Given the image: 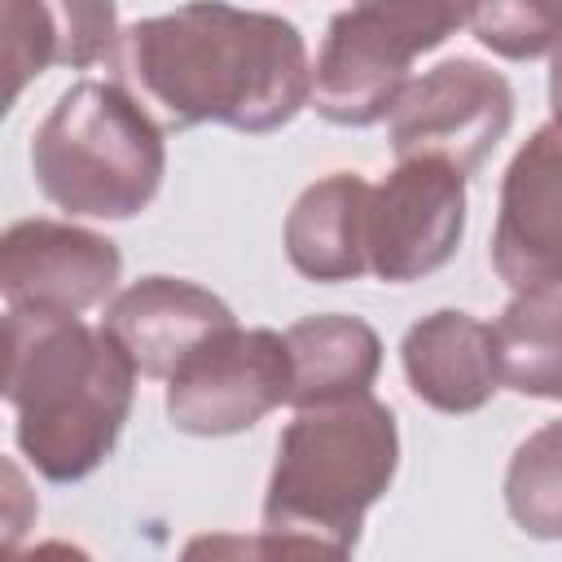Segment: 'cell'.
I'll return each mask as SVG.
<instances>
[{"instance_id": "cell-1", "label": "cell", "mask_w": 562, "mask_h": 562, "mask_svg": "<svg viewBox=\"0 0 562 562\" xmlns=\"http://www.w3.org/2000/svg\"><path fill=\"white\" fill-rule=\"evenodd\" d=\"M123 79L167 127L220 123L246 136L285 127L312 101V61L281 13L189 0L123 31Z\"/></svg>"}, {"instance_id": "cell-2", "label": "cell", "mask_w": 562, "mask_h": 562, "mask_svg": "<svg viewBox=\"0 0 562 562\" xmlns=\"http://www.w3.org/2000/svg\"><path fill=\"white\" fill-rule=\"evenodd\" d=\"M136 395V364L101 325L66 312H4V400L18 448L48 483L88 479L119 443Z\"/></svg>"}, {"instance_id": "cell-3", "label": "cell", "mask_w": 562, "mask_h": 562, "mask_svg": "<svg viewBox=\"0 0 562 562\" xmlns=\"http://www.w3.org/2000/svg\"><path fill=\"white\" fill-rule=\"evenodd\" d=\"M400 470L395 413L369 391L299 408L277 439L263 536L281 549L347 558L369 505Z\"/></svg>"}, {"instance_id": "cell-4", "label": "cell", "mask_w": 562, "mask_h": 562, "mask_svg": "<svg viewBox=\"0 0 562 562\" xmlns=\"http://www.w3.org/2000/svg\"><path fill=\"white\" fill-rule=\"evenodd\" d=\"M167 140L145 101L114 79L70 83L31 136V176L66 215L132 220L162 184Z\"/></svg>"}, {"instance_id": "cell-5", "label": "cell", "mask_w": 562, "mask_h": 562, "mask_svg": "<svg viewBox=\"0 0 562 562\" xmlns=\"http://www.w3.org/2000/svg\"><path fill=\"white\" fill-rule=\"evenodd\" d=\"M290 347L277 329H241L237 321L202 338L167 378V417L184 435L220 439L259 426L290 404Z\"/></svg>"}, {"instance_id": "cell-6", "label": "cell", "mask_w": 562, "mask_h": 562, "mask_svg": "<svg viewBox=\"0 0 562 562\" xmlns=\"http://www.w3.org/2000/svg\"><path fill=\"white\" fill-rule=\"evenodd\" d=\"M509 79L474 57H448L422 79H408L391 110V149L395 158H443L470 176L509 132Z\"/></svg>"}, {"instance_id": "cell-7", "label": "cell", "mask_w": 562, "mask_h": 562, "mask_svg": "<svg viewBox=\"0 0 562 562\" xmlns=\"http://www.w3.org/2000/svg\"><path fill=\"white\" fill-rule=\"evenodd\" d=\"M465 233V171L443 158H400L369 189L364 255L386 285H408L439 272Z\"/></svg>"}, {"instance_id": "cell-8", "label": "cell", "mask_w": 562, "mask_h": 562, "mask_svg": "<svg viewBox=\"0 0 562 562\" xmlns=\"http://www.w3.org/2000/svg\"><path fill=\"white\" fill-rule=\"evenodd\" d=\"M123 255L110 237L70 220H18L0 237V290L9 307L79 316L119 285Z\"/></svg>"}, {"instance_id": "cell-9", "label": "cell", "mask_w": 562, "mask_h": 562, "mask_svg": "<svg viewBox=\"0 0 562 562\" xmlns=\"http://www.w3.org/2000/svg\"><path fill=\"white\" fill-rule=\"evenodd\" d=\"M492 268L514 294L562 290V123L536 127L505 167Z\"/></svg>"}, {"instance_id": "cell-10", "label": "cell", "mask_w": 562, "mask_h": 562, "mask_svg": "<svg viewBox=\"0 0 562 562\" xmlns=\"http://www.w3.org/2000/svg\"><path fill=\"white\" fill-rule=\"evenodd\" d=\"M413 53L364 9L329 18L312 66V110L334 127H373L391 119L408 88Z\"/></svg>"}, {"instance_id": "cell-11", "label": "cell", "mask_w": 562, "mask_h": 562, "mask_svg": "<svg viewBox=\"0 0 562 562\" xmlns=\"http://www.w3.org/2000/svg\"><path fill=\"white\" fill-rule=\"evenodd\" d=\"M233 321H237L233 307L198 281L140 277L110 299L101 325L123 342L140 378L167 382L202 338H211Z\"/></svg>"}, {"instance_id": "cell-12", "label": "cell", "mask_w": 562, "mask_h": 562, "mask_svg": "<svg viewBox=\"0 0 562 562\" xmlns=\"http://www.w3.org/2000/svg\"><path fill=\"white\" fill-rule=\"evenodd\" d=\"M400 364L413 395L435 413H479L501 391L492 325L457 307H439L408 325Z\"/></svg>"}, {"instance_id": "cell-13", "label": "cell", "mask_w": 562, "mask_h": 562, "mask_svg": "<svg viewBox=\"0 0 562 562\" xmlns=\"http://www.w3.org/2000/svg\"><path fill=\"white\" fill-rule=\"evenodd\" d=\"M123 31L114 0H4V66L9 105L48 66L119 61Z\"/></svg>"}, {"instance_id": "cell-14", "label": "cell", "mask_w": 562, "mask_h": 562, "mask_svg": "<svg viewBox=\"0 0 562 562\" xmlns=\"http://www.w3.org/2000/svg\"><path fill=\"white\" fill-rule=\"evenodd\" d=\"M369 184L356 171H329L312 180L285 215V259L299 277L334 285L369 272L364 255Z\"/></svg>"}, {"instance_id": "cell-15", "label": "cell", "mask_w": 562, "mask_h": 562, "mask_svg": "<svg viewBox=\"0 0 562 562\" xmlns=\"http://www.w3.org/2000/svg\"><path fill=\"white\" fill-rule=\"evenodd\" d=\"M294 382H290V404L312 408L329 400H347L373 386L382 369V338L369 321L325 312V316H303L285 329Z\"/></svg>"}, {"instance_id": "cell-16", "label": "cell", "mask_w": 562, "mask_h": 562, "mask_svg": "<svg viewBox=\"0 0 562 562\" xmlns=\"http://www.w3.org/2000/svg\"><path fill=\"white\" fill-rule=\"evenodd\" d=\"M501 386L531 400H562V290H522L492 325Z\"/></svg>"}, {"instance_id": "cell-17", "label": "cell", "mask_w": 562, "mask_h": 562, "mask_svg": "<svg viewBox=\"0 0 562 562\" xmlns=\"http://www.w3.org/2000/svg\"><path fill=\"white\" fill-rule=\"evenodd\" d=\"M505 509L536 540H562V417L531 430L505 470Z\"/></svg>"}, {"instance_id": "cell-18", "label": "cell", "mask_w": 562, "mask_h": 562, "mask_svg": "<svg viewBox=\"0 0 562 562\" xmlns=\"http://www.w3.org/2000/svg\"><path fill=\"white\" fill-rule=\"evenodd\" d=\"M470 31L496 57L531 61L562 48V0H474Z\"/></svg>"}, {"instance_id": "cell-19", "label": "cell", "mask_w": 562, "mask_h": 562, "mask_svg": "<svg viewBox=\"0 0 562 562\" xmlns=\"http://www.w3.org/2000/svg\"><path fill=\"white\" fill-rule=\"evenodd\" d=\"M373 22H382L413 57L439 48L457 26L470 22L474 0H356Z\"/></svg>"}, {"instance_id": "cell-20", "label": "cell", "mask_w": 562, "mask_h": 562, "mask_svg": "<svg viewBox=\"0 0 562 562\" xmlns=\"http://www.w3.org/2000/svg\"><path fill=\"white\" fill-rule=\"evenodd\" d=\"M549 110H553V123H562V48H553V61H549Z\"/></svg>"}]
</instances>
